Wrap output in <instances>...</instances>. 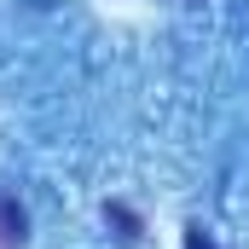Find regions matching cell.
<instances>
[{
    "label": "cell",
    "mask_w": 249,
    "mask_h": 249,
    "mask_svg": "<svg viewBox=\"0 0 249 249\" xmlns=\"http://www.w3.org/2000/svg\"><path fill=\"white\" fill-rule=\"evenodd\" d=\"M0 238H6V244H23V209H18L12 197L0 203Z\"/></svg>",
    "instance_id": "obj_1"
},
{
    "label": "cell",
    "mask_w": 249,
    "mask_h": 249,
    "mask_svg": "<svg viewBox=\"0 0 249 249\" xmlns=\"http://www.w3.org/2000/svg\"><path fill=\"white\" fill-rule=\"evenodd\" d=\"M110 220H116V226H122V238H139V220H133V214H127L122 203H110Z\"/></svg>",
    "instance_id": "obj_2"
},
{
    "label": "cell",
    "mask_w": 249,
    "mask_h": 249,
    "mask_svg": "<svg viewBox=\"0 0 249 249\" xmlns=\"http://www.w3.org/2000/svg\"><path fill=\"white\" fill-rule=\"evenodd\" d=\"M186 249H220V244H214L203 226H186Z\"/></svg>",
    "instance_id": "obj_3"
}]
</instances>
